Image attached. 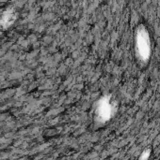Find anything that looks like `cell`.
<instances>
[{"label": "cell", "mask_w": 160, "mask_h": 160, "mask_svg": "<svg viewBox=\"0 0 160 160\" xmlns=\"http://www.w3.org/2000/svg\"><path fill=\"white\" fill-rule=\"evenodd\" d=\"M138 40H139L140 52H141V54L145 53V56H147L149 54L150 49H149V41H148L146 34L145 36H143V34H141V36L138 38Z\"/></svg>", "instance_id": "1"}, {"label": "cell", "mask_w": 160, "mask_h": 160, "mask_svg": "<svg viewBox=\"0 0 160 160\" xmlns=\"http://www.w3.org/2000/svg\"><path fill=\"white\" fill-rule=\"evenodd\" d=\"M110 112H111V109L108 107V104H101L100 107H99V113L100 115L102 116V118H108L110 116Z\"/></svg>", "instance_id": "2"}]
</instances>
